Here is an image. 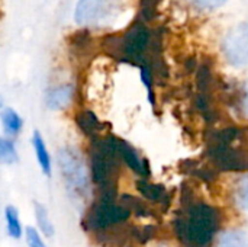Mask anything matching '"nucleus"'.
<instances>
[{
	"label": "nucleus",
	"mask_w": 248,
	"mask_h": 247,
	"mask_svg": "<svg viewBox=\"0 0 248 247\" xmlns=\"http://www.w3.org/2000/svg\"><path fill=\"white\" fill-rule=\"evenodd\" d=\"M73 95H74V89H73L71 84L65 83V84L55 86V87L49 89L48 93H46V98H45L46 106L49 109H55V111L57 109H64L71 102Z\"/></svg>",
	"instance_id": "nucleus-9"
},
{
	"label": "nucleus",
	"mask_w": 248,
	"mask_h": 247,
	"mask_svg": "<svg viewBox=\"0 0 248 247\" xmlns=\"http://www.w3.org/2000/svg\"><path fill=\"white\" fill-rule=\"evenodd\" d=\"M141 82L144 83L145 89H147V95H148V102L151 105V108L157 106V99H155V92H154V79H153V71L148 66L141 64Z\"/></svg>",
	"instance_id": "nucleus-18"
},
{
	"label": "nucleus",
	"mask_w": 248,
	"mask_h": 247,
	"mask_svg": "<svg viewBox=\"0 0 248 247\" xmlns=\"http://www.w3.org/2000/svg\"><path fill=\"white\" fill-rule=\"evenodd\" d=\"M0 160L4 165H15L19 160L15 141L9 137L0 138Z\"/></svg>",
	"instance_id": "nucleus-17"
},
{
	"label": "nucleus",
	"mask_w": 248,
	"mask_h": 247,
	"mask_svg": "<svg viewBox=\"0 0 248 247\" xmlns=\"http://www.w3.org/2000/svg\"><path fill=\"white\" fill-rule=\"evenodd\" d=\"M32 147H33V151H35V156H36V160H38V165H39L42 173L49 178L52 175L51 156H49L48 148L45 146L44 137L38 130H35L33 134H32Z\"/></svg>",
	"instance_id": "nucleus-11"
},
{
	"label": "nucleus",
	"mask_w": 248,
	"mask_h": 247,
	"mask_svg": "<svg viewBox=\"0 0 248 247\" xmlns=\"http://www.w3.org/2000/svg\"><path fill=\"white\" fill-rule=\"evenodd\" d=\"M57 159L67 188L73 195L86 198L90 194V179L78 151L71 147H62L58 151Z\"/></svg>",
	"instance_id": "nucleus-2"
},
{
	"label": "nucleus",
	"mask_w": 248,
	"mask_h": 247,
	"mask_svg": "<svg viewBox=\"0 0 248 247\" xmlns=\"http://www.w3.org/2000/svg\"><path fill=\"white\" fill-rule=\"evenodd\" d=\"M209 157L224 172H248V150L231 146H212Z\"/></svg>",
	"instance_id": "nucleus-5"
},
{
	"label": "nucleus",
	"mask_w": 248,
	"mask_h": 247,
	"mask_svg": "<svg viewBox=\"0 0 248 247\" xmlns=\"http://www.w3.org/2000/svg\"><path fill=\"white\" fill-rule=\"evenodd\" d=\"M76 122L78 128L87 135L92 137L93 140L97 138V134L102 131V122L97 119L96 114L92 111H81L76 116Z\"/></svg>",
	"instance_id": "nucleus-12"
},
{
	"label": "nucleus",
	"mask_w": 248,
	"mask_h": 247,
	"mask_svg": "<svg viewBox=\"0 0 248 247\" xmlns=\"http://www.w3.org/2000/svg\"><path fill=\"white\" fill-rule=\"evenodd\" d=\"M33 213H35V220H36V224H38V230L45 237H52L55 230H54V224H52V221L49 218L48 210L42 204L35 202L33 204Z\"/></svg>",
	"instance_id": "nucleus-15"
},
{
	"label": "nucleus",
	"mask_w": 248,
	"mask_h": 247,
	"mask_svg": "<svg viewBox=\"0 0 248 247\" xmlns=\"http://www.w3.org/2000/svg\"><path fill=\"white\" fill-rule=\"evenodd\" d=\"M240 108H241L243 114L248 116V80L243 84V93H241V99H240Z\"/></svg>",
	"instance_id": "nucleus-22"
},
{
	"label": "nucleus",
	"mask_w": 248,
	"mask_h": 247,
	"mask_svg": "<svg viewBox=\"0 0 248 247\" xmlns=\"http://www.w3.org/2000/svg\"><path fill=\"white\" fill-rule=\"evenodd\" d=\"M247 236L244 231L232 229V230H227L219 236L218 240V246L217 247H247Z\"/></svg>",
	"instance_id": "nucleus-16"
},
{
	"label": "nucleus",
	"mask_w": 248,
	"mask_h": 247,
	"mask_svg": "<svg viewBox=\"0 0 248 247\" xmlns=\"http://www.w3.org/2000/svg\"><path fill=\"white\" fill-rule=\"evenodd\" d=\"M137 189L138 192L150 202L153 204H169L170 197L166 191V188L160 183H150L147 179H138L137 181Z\"/></svg>",
	"instance_id": "nucleus-10"
},
{
	"label": "nucleus",
	"mask_w": 248,
	"mask_h": 247,
	"mask_svg": "<svg viewBox=\"0 0 248 247\" xmlns=\"http://www.w3.org/2000/svg\"><path fill=\"white\" fill-rule=\"evenodd\" d=\"M234 198L241 210L248 211V176H243L237 182L234 188Z\"/></svg>",
	"instance_id": "nucleus-19"
},
{
	"label": "nucleus",
	"mask_w": 248,
	"mask_h": 247,
	"mask_svg": "<svg viewBox=\"0 0 248 247\" xmlns=\"http://www.w3.org/2000/svg\"><path fill=\"white\" fill-rule=\"evenodd\" d=\"M112 7V0H78L74 19L78 25H93L109 16Z\"/></svg>",
	"instance_id": "nucleus-7"
},
{
	"label": "nucleus",
	"mask_w": 248,
	"mask_h": 247,
	"mask_svg": "<svg viewBox=\"0 0 248 247\" xmlns=\"http://www.w3.org/2000/svg\"><path fill=\"white\" fill-rule=\"evenodd\" d=\"M119 154L121 160L125 166H128L134 173H137L141 179L150 178V165L147 159H142L135 147H132L128 141L119 138Z\"/></svg>",
	"instance_id": "nucleus-8"
},
{
	"label": "nucleus",
	"mask_w": 248,
	"mask_h": 247,
	"mask_svg": "<svg viewBox=\"0 0 248 247\" xmlns=\"http://www.w3.org/2000/svg\"><path fill=\"white\" fill-rule=\"evenodd\" d=\"M227 60L237 67L248 63V23H241L231 29L222 44Z\"/></svg>",
	"instance_id": "nucleus-6"
},
{
	"label": "nucleus",
	"mask_w": 248,
	"mask_h": 247,
	"mask_svg": "<svg viewBox=\"0 0 248 247\" xmlns=\"http://www.w3.org/2000/svg\"><path fill=\"white\" fill-rule=\"evenodd\" d=\"M132 211L124 204H116L115 201H100L96 199L90 210L87 211L83 226L90 231H106L116 226L126 223Z\"/></svg>",
	"instance_id": "nucleus-3"
},
{
	"label": "nucleus",
	"mask_w": 248,
	"mask_h": 247,
	"mask_svg": "<svg viewBox=\"0 0 248 247\" xmlns=\"http://www.w3.org/2000/svg\"><path fill=\"white\" fill-rule=\"evenodd\" d=\"M4 220H6V230L7 234L15 239L19 240L23 234V229L20 224V218H19V213L16 210V207L13 205H7L4 208Z\"/></svg>",
	"instance_id": "nucleus-14"
},
{
	"label": "nucleus",
	"mask_w": 248,
	"mask_h": 247,
	"mask_svg": "<svg viewBox=\"0 0 248 247\" xmlns=\"http://www.w3.org/2000/svg\"><path fill=\"white\" fill-rule=\"evenodd\" d=\"M150 31L141 25L137 23L132 28H129L125 35L119 41V52L126 61H135L140 63L142 60V55L145 49L150 45Z\"/></svg>",
	"instance_id": "nucleus-4"
},
{
	"label": "nucleus",
	"mask_w": 248,
	"mask_h": 247,
	"mask_svg": "<svg viewBox=\"0 0 248 247\" xmlns=\"http://www.w3.org/2000/svg\"><path fill=\"white\" fill-rule=\"evenodd\" d=\"M1 125H3L4 134L9 138H13V137L20 134V131L23 128V119L13 108H3Z\"/></svg>",
	"instance_id": "nucleus-13"
},
{
	"label": "nucleus",
	"mask_w": 248,
	"mask_h": 247,
	"mask_svg": "<svg viewBox=\"0 0 248 247\" xmlns=\"http://www.w3.org/2000/svg\"><path fill=\"white\" fill-rule=\"evenodd\" d=\"M25 240H26L28 247H46L39 230H36L35 227L25 229Z\"/></svg>",
	"instance_id": "nucleus-20"
},
{
	"label": "nucleus",
	"mask_w": 248,
	"mask_h": 247,
	"mask_svg": "<svg viewBox=\"0 0 248 247\" xmlns=\"http://www.w3.org/2000/svg\"><path fill=\"white\" fill-rule=\"evenodd\" d=\"M222 215L218 208L202 201L186 204V211L173 227L182 247H211L221 230Z\"/></svg>",
	"instance_id": "nucleus-1"
},
{
	"label": "nucleus",
	"mask_w": 248,
	"mask_h": 247,
	"mask_svg": "<svg viewBox=\"0 0 248 247\" xmlns=\"http://www.w3.org/2000/svg\"><path fill=\"white\" fill-rule=\"evenodd\" d=\"M189 3H192L195 7L198 9H203V10H214L221 7L227 0H187Z\"/></svg>",
	"instance_id": "nucleus-21"
}]
</instances>
